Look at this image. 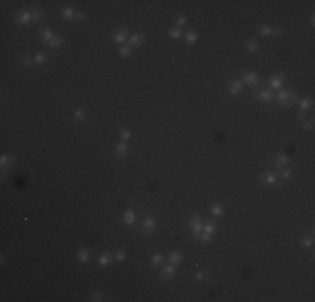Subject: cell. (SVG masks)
Instances as JSON below:
<instances>
[{
    "label": "cell",
    "instance_id": "ba28073f",
    "mask_svg": "<svg viewBox=\"0 0 315 302\" xmlns=\"http://www.w3.org/2000/svg\"><path fill=\"white\" fill-rule=\"evenodd\" d=\"M40 34H42V40L47 42V44H51V40L54 39V34H52L51 30H49V29H42Z\"/></svg>",
    "mask_w": 315,
    "mask_h": 302
},
{
    "label": "cell",
    "instance_id": "74e56055",
    "mask_svg": "<svg viewBox=\"0 0 315 302\" xmlns=\"http://www.w3.org/2000/svg\"><path fill=\"white\" fill-rule=\"evenodd\" d=\"M272 34H273L275 37H282V35H283L282 29H272Z\"/></svg>",
    "mask_w": 315,
    "mask_h": 302
},
{
    "label": "cell",
    "instance_id": "836d02e7",
    "mask_svg": "<svg viewBox=\"0 0 315 302\" xmlns=\"http://www.w3.org/2000/svg\"><path fill=\"white\" fill-rule=\"evenodd\" d=\"M124 259H126V254H124V252H122V250L116 252V260H117V262H122V260H124Z\"/></svg>",
    "mask_w": 315,
    "mask_h": 302
},
{
    "label": "cell",
    "instance_id": "7402d4cb",
    "mask_svg": "<svg viewBox=\"0 0 315 302\" xmlns=\"http://www.w3.org/2000/svg\"><path fill=\"white\" fill-rule=\"evenodd\" d=\"M62 40H64V39L60 37V35H57V37H54V39L51 40V44H49V46H51L52 49H56V47H59L60 44H62Z\"/></svg>",
    "mask_w": 315,
    "mask_h": 302
},
{
    "label": "cell",
    "instance_id": "9c48e42d",
    "mask_svg": "<svg viewBox=\"0 0 315 302\" xmlns=\"http://www.w3.org/2000/svg\"><path fill=\"white\" fill-rule=\"evenodd\" d=\"M243 81H245L246 84H250V86H255V84L258 82V76L256 74H245L243 76Z\"/></svg>",
    "mask_w": 315,
    "mask_h": 302
},
{
    "label": "cell",
    "instance_id": "7c38bea8",
    "mask_svg": "<svg viewBox=\"0 0 315 302\" xmlns=\"http://www.w3.org/2000/svg\"><path fill=\"white\" fill-rule=\"evenodd\" d=\"M62 17H64L65 20H72L75 17V12L72 9H69V7H67V9H64L62 10Z\"/></svg>",
    "mask_w": 315,
    "mask_h": 302
},
{
    "label": "cell",
    "instance_id": "d4e9b609",
    "mask_svg": "<svg viewBox=\"0 0 315 302\" xmlns=\"http://www.w3.org/2000/svg\"><path fill=\"white\" fill-rule=\"evenodd\" d=\"M112 39H114V42H117V44L124 42V32H116L112 35Z\"/></svg>",
    "mask_w": 315,
    "mask_h": 302
},
{
    "label": "cell",
    "instance_id": "d6986e66",
    "mask_svg": "<svg viewBox=\"0 0 315 302\" xmlns=\"http://www.w3.org/2000/svg\"><path fill=\"white\" fill-rule=\"evenodd\" d=\"M246 49H248L250 52H256L258 51V42L256 40H248L246 42Z\"/></svg>",
    "mask_w": 315,
    "mask_h": 302
},
{
    "label": "cell",
    "instance_id": "4316f807",
    "mask_svg": "<svg viewBox=\"0 0 315 302\" xmlns=\"http://www.w3.org/2000/svg\"><path fill=\"white\" fill-rule=\"evenodd\" d=\"M109 262H111V257L107 255V254H106V255H101V257H99V264H101V265H107Z\"/></svg>",
    "mask_w": 315,
    "mask_h": 302
},
{
    "label": "cell",
    "instance_id": "cb8c5ba5",
    "mask_svg": "<svg viewBox=\"0 0 315 302\" xmlns=\"http://www.w3.org/2000/svg\"><path fill=\"white\" fill-rule=\"evenodd\" d=\"M258 32L262 34V35H270V34H272V29L267 27V25H260V27H258Z\"/></svg>",
    "mask_w": 315,
    "mask_h": 302
},
{
    "label": "cell",
    "instance_id": "ffe728a7",
    "mask_svg": "<svg viewBox=\"0 0 315 302\" xmlns=\"http://www.w3.org/2000/svg\"><path fill=\"white\" fill-rule=\"evenodd\" d=\"M277 163H278V166H285V165H288V156H285V154H278Z\"/></svg>",
    "mask_w": 315,
    "mask_h": 302
},
{
    "label": "cell",
    "instance_id": "9a60e30c",
    "mask_svg": "<svg viewBox=\"0 0 315 302\" xmlns=\"http://www.w3.org/2000/svg\"><path fill=\"white\" fill-rule=\"evenodd\" d=\"M124 223H127V225L134 223V212H133V210H127L124 213Z\"/></svg>",
    "mask_w": 315,
    "mask_h": 302
},
{
    "label": "cell",
    "instance_id": "f546056e",
    "mask_svg": "<svg viewBox=\"0 0 315 302\" xmlns=\"http://www.w3.org/2000/svg\"><path fill=\"white\" fill-rule=\"evenodd\" d=\"M211 213L216 215V217H218V215H221V213H223V208L220 206V205H215L213 208H211Z\"/></svg>",
    "mask_w": 315,
    "mask_h": 302
},
{
    "label": "cell",
    "instance_id": "1f68e13d",
    "mask_svg": "<svg viewBox=\"0 0 315 302\" xmlns=\"http://www.w3.org/2000/svg\"><path fill=\"white\" fill-rule=\"evenodd\" d=\"M310 106H312V102H310V101H307V99H305V101H302V102H300L302 111H307V109H308Z\"/></svg>",
    "mask_w": 315,
    "mask_h": 302
},
{
    "label": "cell",
    "instance_id": "e575fe53",
    "mask_svg": "<svg viewBox=\"0 0 315 302\" xmlns=\"http://www.w3.org/2000/svg\"><path fill=\"white\" fill-rule=\"evenodd\" d=\"M121 56H129L131 54V47H127V46H124V47H121Z\"/></svg>",
    "mask_w": 315,
    "mask_h": 302
},
{
    "label": "cell",
    "instance_id": "4dcf8cb0",
    "mask_svg": "<svg viewBox=\"0 0 315 302\" xmlns=\"http://www.w3.org/2000/svg\"><path fill=\"white\" fill-rule=\"evenodd\" d=\"M121 138L124 141H127L131 138V131H127V129H121Z\"/></svg>",
    "mask_w": 315,
    "mask_h": 302
},
{
    "label": "cell",
    "instance_id": "52a82bcc",
    "mask_svg": "<svg viewBox=\"0 0 315 302\" xmlns=\"http://www.w3.org/2000/svg\"><path fill=\"white\" fill-rule=\"evenodd\" d=\"M32 20V14L30 12H22V14L17 17V22L19 24H27V22H30Z\"/></svg>",
    "mask_w": 315,
    "mask_h": 302
},
{
    "label": "cell",
    "instance_id": "b9f144b4",
    "mask_svg": "<svg viewBox=\"0 0 315 302\" xmlns=\"http://www.w3.org/2000/svg\"><path fill=\"white\" fill-rule=\"evenodd\" d=\"M206 275H204V272H196V280H203Z\"/></svg>",
    "mask_w": 315,
    "mask_h": 302
},
{
    "label": "cell",
    "instance_id": "277c9868",
    "mask_svg": "<svg viewBox=\"0 0 315 302\" xmlns=\"http://www.w3.org/2000/svg\"><path fill=\"white\" fill-rule=\"evenodd\" d=\"M256 96H258L260 101H265V102H268V101H272V99H273V94L270 93V91H258V93H256Z\"/></svg>",
    "mask_w": 315,
    "mask_h": 302
},
{
    "label": "cell",
    "instance_id": "f35d334b",
    "mask_svg": "<svg viewBox=\"0 0 315 302\" xmlns=\"http://www.w3.org/2000/svg\"><path fill=\"white\" fill-rule=\"evenodd\" d=\"M290 176H292V171H290V170H285V171L282 173V178H283V180H288Z\"/></svg>",
    "mask_w": 315,
    "mask_h": 302
},
{
    "label": "cell",
    "instance_id": "f6af8a7d",
    "mask_svg": "<svg viewBox=\"0 0 315 302\" xmlns=\"http://www.w3.org/2000/svg\"><path fill=\"white\" fill-rule=\"evenodd\" d=\"M312 128V121H308V123H303V129H310Z\"/></svg>",
    "mask_w": 315,
    "mask_h": 302
},
{
    "label": "cell",
    "instance_id": "30bf717a",
    "mask_svg": "<svg viewBox=\"0 0 315 302\" xmlns=\"http://www.w3.org/2000/svg\"><path fill=\"white\" fill-rule=\"evenodd\" d=\"M230 93L231 94L241 93V82L240 81H231V82H230Z\"/></svg>",
    "mask_w": 315,
    "mask_h": 302
},
{
    "label": "cell",
    "instance_id": "d590c367",
    "mask_svg": "<svg viewBox=\"0 0 315 302\" xmlns=\"http://www.w3.org/2000/svg\"><path fill=\"white\" fill-rule=\"evenodd\" d=\"M169 35H171V37H179L181 30H179V29H171V30H169Z\"/></svg>",
    "mask_w": 315,
    "mask_h": 302
},
{
    "label": "cell",
    "instance_id": "6da1fadb",
    "mask_svg": "<svg viewBox=\"0 0 315 302\" xmlns=\"http://www.w3.org/2000/svg\"><path fill=\"white\" fill-rule=\"evenodd\" d=\"M277 99L282 104H285V106H288V104H292L293 102V99H295V94L293 93H288V91H283V93H280L277 96Z\"/></svg>",
    "mask_w": 315,
    "mask_h": 302
},
{
    "label": "cell",
    "instance_id": "7bdbcfd3",
    "mask_svg": "<svg viewBox=\"0 0 315 302\" xmlns=\"http://www.w3.org/2000/svg\"><path fill=\"white\" fill-rule=\"evenodd\" d=\"M75 17H77L79 20H84V19H86V15H84L82 12H77V14H75Z\"/></svg>",
    "mask_w": 315,
    "mask_h": 302
},
{
    "label": "cell",
    "instance_id": "7a4b0ae2",
    "mask_svg": "<svg viewBox=\"0 0 315 302\" xmlns=\"http://www.w3.org/2000/svg\"><path fill=\"white\" fill-rule=\"evenodd\" d=\"M156 227V222H154L153 217H148V218L143 222V233H146V235H149V233L153 232V228Z\"/></svg>",
    "mask_w": 315,
    "mask_h": 302
},
{
    "label": "cell",
    "instance_id": "60d3db41",
    "mask_svg": "<svg viewBox=\"0 0 315 302\" xmlns=\"http://www.w3.org/2000/svg\"><path fill=\"white\" fill-rule=\"evenodd\" d=\"M42 19V12H34L32 14V20H39Z\"/></svg>",
    "mask_w": 315,
    "mask_h": 302
},
{
    "label": "cell",
    "instance_id": "44dd1931",
    "mask_svg": "<svg viewBox=\"0 0 315 302\" xmlns=\"http://www.w3.org/2000/svg\"><path fill=\"white\" fill-rule=\"evenodd\" d=\"M263 181H265V183L273 185V183H277V176H275L273 173H268V175H265V176H263Z\"/></svg>",
    "mask_w": 315,
    "mask_h": 302
},
{
    "label": "cell",
    "instance_id": "603a6c76",
    "mask_svg": "<svg viewBox=\"0 0 315 302\" xmlns=\"http://www.w3.org/2000/svg\"><path fill=\"white\" fill-rule=\"evenodd\" d=\"M161 260H163L161 254H154V255L151 257V264H153V265H159V264H161Z\"/></svg>",
    "mask_w": 315,
    "mask_h": 302
},
{
    "label": "cell",
    "instance_id": "ee69618b",
    "mask_svg": "<svg viewBox=\"0 0 315 302\" xmlns=\"http://www.w3.org/2000/svg\"><path fill=\"white\" fill-rule=\"evenodd\" d=\"M176 22L179 24V25H185V24H186V19H185V17H179V19H178Z\"/></svg>",
    "mask_w": 315,
    "mask_h": 302
},
{
    "label": "cell",
    "instance_id": "484cf974",
    "mask_svg": "<svg viewBox=\"0 0 315 302\" xmlns=\"http://www.w3.org/2000/svg\"><path fill=\"white\" fill-rule=\"evenodd\" d=\"M74 118L77 121H82V119H86V112H84V109H77V111L74 112Z\"/></svg>",
    "mask_w": 315,
    "mask_h": 302
},
{
    "label": "cell",
    "instance_id": "ac0fdd59",
    "mask_svg": "<svg viewBox=\"0 0 315 302\" xmlns=\"http://www.w3.org/2000/svg\"><path fill=\"white\" fill-rule=\"evenodd\" d=\"M77 259L81 262H87L89 260V250H86V248H82V250L77 254Z\"/></svg>",
    "mask_w": 315,
    "mask_h": 302
},
{
    "label": "cell",
    "instance_id": "ab89813d",
    "mask_svg": "<svg viewBox=\"0 0 315 302\" xmlns=\"http://www.w3.org/2000/svg\"><path fill=\"white\" fill-rule=\"evenodd\" d=\"M92 301H102V294H101V292H94Z\"/></svg>",
    "mask_w": 315,
    "mask_h": 302
},
{
    "label": "cell",
    "instance_id": "d6a6232c",
    "mask_svg": "<svg viewBox=\"0 0 315 302\" xmlns=\"http://www.w3.org/2000/svg\"><path fill=\"white\" fill-rule=\"evenodd\" d=\"M199 238H201V242H210V240H211V233L203 232L201 235H199Z\"/></svg>",
    "mask_w": 315,
    "mask_h": 302
},
{
    "label": "cell",
    "instance_id": "5b68a950",
    "mask_svg": "<svg viewBox=\"0 0 315 302\" xmlns=\"http://www.w3.org/2000/svg\"><path fill=\"white\" fill-rule=\"evenodd\" d=\"M283 84V74H278V76H275V77H272V81H270V86L273 89H277V87H280Z\"/></svg>",
    "mask_w": 315,
    "mask_h": 302
},
{
    "label": "cell",
    "instance_id": "83f0119b",
    "mask_svg": "<svg viewBox=\"0 0 315 302\" xmlns=\"http://www.w3.org/2000/svg\"><path fill=\"white\" fill-rule=\"evenodd\" d=\"M195 40H198V35H196L195 32H190L188 35H186V42H190V44H193Z\"/></svg>",
    "mask_w": 315,
    "mask_h": 302
},
{
    "label": "cell",
    "instance_id": "3957f363",
    "mask_svg": "<svg viewBox=\"0 0 315 302\" xmlns=\"http://www.w3.org/2000/svg\"><path fill=\"white\" fill-rule=\"evenodd\" d=\"M191 223V228H193V232H195V237H198V233L201 232V223H199L198 217H193V218L190 220Z\"/></svg>",
    "mask_w": 315,
    "mask_h": 302
},
{
    "label": "cell",
    "instance_id": "bcb514c9",
    "mask_svg": "<svg viewBox=\"0 0 315 302\" xmlns=\"http://www.w3.org/2000/svg\"><path fill=\"white\" fill-rule=\"evenodd\" d=\"M23 62H25L27 65H30L32 64V59H30V57H23Z\"/></svg>",
    "mask_w": 315,
    "mask_h": 302
},
{
    "label": "cell",
    "instance_id": "5bb4252c",
    "mask_svg": "<svg viewBox=\"0 0 315 302\" xmlns=\"http://www.w3.org/2000/svg\"><path fill=\"white\" fill-rule=\"evenodd\" d=\"M14 161V158L10 156V154H5V156H2V159H0V165H2V170H5V168L9 166L10 163Z\"/></svg>",
    "mask_w": 315,
    "mask_h": 302
},
{
    "label": "cell",
    "instance_id": "4fadbf2b",
    "mask_svg": "<svg viewBox=\"0 0 315 302\" xmlns=\"http://www.w3.org/2000/svg\"><path fill=\"white\" fill-rule=\"evenodd\" d=\"M169 262H171L173 265L181 264V254H178V252H173V254H169Z\"/></svg>",
    "mask_w": 315,
    "mask_h": 302
},
{
    "label": "cell",
    "instance_id": "e0dca14e",
    "mask_svg": "<svg viewBox=\"0 0 315 302\" xmlns=\"http://www.w3.org/2000/svg\"><path fill=\"white\" fill-rule=\"evenodd\" d=\"M34 60H35L37 64H44V62L47 60V56L44 54V52H37V54L34 56Z\"/></svg>",
    "mask_w": 315,
    "mask_h": 302
},
{
    "label": "cell",
    "instance_id": "8d00e7d4",
    "mask_svg": "<svg viewBox=\"0 0 315 302\" xmlns=\"http://www.w3.org/2000/svg\"><path fill=\"white\" fill-rule=\"evenodd\" d=\"M302 245L303 247H312V238H302Z\"/></svg>",
    "mask_w": 315,
    "mask_h": 302
},
{
    "label": "cell",
    "instance_id": "2e32d148",
    "mask_svg": "<svg viewBox=\"0 0 315 302\" xmlns=\"http://www.w3.org/2000/svg\"><path fill=\"white\" fill-rule=\"evenodd\" d=\"M141 42H143V35L134 34V35H131V37H129V44H131V46H139Z\"/></svg>",
    "mask_w": 315,
    "mask_h": 302
},
{
    "label": "cell",
    "instance_id": "f1b7e54d",
    "mask_svg": "<svg viewBox=\"0 0 315 302\" xmlns=\"http://www.w3.org/2000/svg\"><path fill=\"white\" fill-rule=\"evenodd\" d=\"M203 232H206V233H213L215 232V225L213 223H206L203 227Z\"/></svg>",
    "mask_w": 315,
    "mask_h": 302
},
{
    "label": "cell",
    "instance_id": "8fae6325",
    "mask_svg": "<svg viewBox=\"0 0 315 302\" xmlns=\"http://www.w3.org/2000/svg\"><path fill=\"white\" fill-rule=\"evenodd\" d=\"M127 144L126 143H119V144H116V154H119V156H122V154H126L127 153Z\"/></svg>",
    "mask_w": 315,
    "mask_h": 302
},
{
    "label": "cell",
    "instance_id": "8992f818",
    "mask_svg": "<svg viewBox=\"0 0 315 302\" xmlns=\"http://www.w3.org/2000/svg\"><path fill=\"white\" fill-rule=\"evenodd\" d=\"M163 277H164V279H173V277H174V267H173V264H169L168 267H164V270H163Z\"/></svg>",
    "mask_w": 315,
    "mask_h": 302
}]
</instances>
